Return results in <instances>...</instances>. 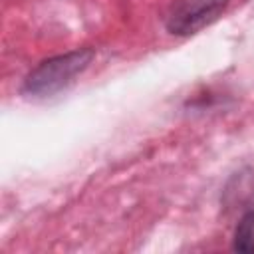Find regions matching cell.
Wrapping results in <instances>:
<instances>
[{
    "label": "cell",
    "mask_w": 254,
    "mask_h": 254,
    "mask_svg": "<svg viewBox=\"0 0 254 254\" xmlns=\"http://www.w3.org/2000/svg\"><path fill=\"white\" fill-rule=\"evenodd\" d=\"M95 52L91 48L71 50L40 62L24 79V93L34 97H46L67 87L79 73L87 69Z\"/></svg>",
    "instance_id": "6da1fadb"
},
{
    "label": "cell",
    "mask_w": 254,
    "mask_h": 254,
    "mask_svg": "<svg viewBox=\"0 0 254 254\" xmlns=\"http://www.w3.org/2000/svg\"><path fill=\"white\" fill-rule=\"evenodd\" d=\"M230 0H177L165 20V26L175 36H190L212 24L228 6Z\"/></svg>",
    "instance_id": "7a4b0ae2"
},
{
    "label": "cell",
    "mask_w": 254,
    "mask_h": 254,
    "mask_svg": "<svg viewBox=\"0 0 254 254\" xmlns=\"http://www.w3.org/2000/svg\"><path fill=\"white\" fill-rule=\"evenodd\" d=\"M236 252H254V208L246 210L234 230V244Z\"/></svg>",
    "instance_id": "3957f363"
}]
</instances>
